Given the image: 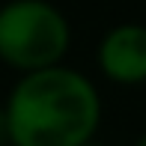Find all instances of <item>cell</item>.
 <instances>
[{
    "mask_svg": "<svg viewBox=\"0 0 146 146\" xmlns=\"http://www.w3.org/2000/svg\"><path fill=\"white\" fill-rule=\"evenodd\" d=\"M3 110L12 146H84L98 128L102 102L87 75L48 66L24 72Z\"/></svg>",
    "mask_w": 146,
    "mask_h": 146,
    "instance_id": "obj_1",
    "label": "cell"
},
{
    "mask_svg": "<svg viewBox=\"0 0 146 146\" xmlns=\"http://www.w3.org/2000/svg\"><path fill=\"white\" fill-rule=\"evenodd\" d=\"M69 21L48 0H6L0 6V57L18 69H48L69 48Z\"/></svg>",
    "mask_w": 146,
    "mask_h": 146,
    "instance_id": "obj_2",
    "label": "cell"
},
{
    "mask_svg": "<svg viewBox=\"0 0 146 146\" xmlns=\"http://www.w3.org/2000/svg\"><path fill=\"white\" fill-rule=\"evenodd\" d=\"M98 66L119 84H134L146 78V27L125 21L110 27L98 42Z\"/></svg>",
    "mask_w": 146,
    "mask_h": 146,
    "instance_id": "obj_3",
    "label": "cell"
},
{
    "mask_svg": "<svg viewBox=\"0 0 146 146\" xmlns=\"http://www.w3.org/2000/svg\"><path fill=\"white\" fill-rule=\"evenodd\" d=\"M0 146H9V122H6L3 108H0Z\"/></svg>",
    "mask_w": 146,
    "mask_h": 146,
    "instance_id": "obj_4",
    "label": "cell"
},
{
    "mask_svg": "<svg viewBox=\"0 0 146 146\" xmlns=\"http://www.w3.org/2000/svg\"><path fill=\"white\" fill-rule=\"evenodd\" d=\"M134 146H146V134H143V137H140V140H137Z\"/></svg>",
    "mask_w": 146,
    "mask_h": 146,
    "instance_id": "obj_5",
    "label": "cell"
},
{
    "mask_svg": "<svg viewBox=\"0 0 146 146\" xmlns=\"http://www.w3.org/2000/svg\"><path fill=\"white\" fill-rule=\"evenodd\" d=\"M84 146H102V143H92V140H90V143H84Z\"/></svg>",
    "mask_w": 146,
    "mask_h": 146,
    "instance_id": "obj_6",
    "label": "cell"
},
{
    "mask_svg": "<svg viewBox=\"0 0 146 146\" xmlns=\"http://www.w3.org/2000/svg\"><path fill=\"white\" fill-rule=\"evenodd\" d=\"M9 146H12V143H9Z\"/></svg>",
    "mask_w": 146,
    "mask_h": 146,
    "instance_id": "obj_7",
    "label": "cell"
}]
</instances>
